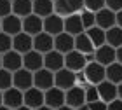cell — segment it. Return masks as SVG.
Segmentation results:
<instances>
[{"label": "cell", "mask_w": 122, "mask_h": 110, "mask_svg": "<svg viewBox=\"0 0 122 110\" xmlns=\"http://www.w3.org/2000/svg\"><path fill=\"white\" fill-rule=\"evenodd\" d=\"M65 31L71 37H77V35L84 33L86 28H84V25H82L80 14H71L68 18H65Z\"/></svg>", "instance_id": "23"}, {"label": "cell", "mask_w": 122, "mask_h": 110, "mask_svg": "<svg viewBox=\"0 0 122 110\" xmlns=\"http://www.w3.org/2000/svg\"><path fill=\"white\" fill-rule=\"evenodd\" d=\"M84 89H86V105L94 103V101H101V100H99L98 87H96V86H86Z\"/></svg>", "instance_id": "34"}, {"label": "cell", "mask_w": 122, "mask_h": 110, "mask_svg": "<svg viewBox=\"0 0 122 110\" xmlns=\"http://www.w3.org/2000/svg\"><path fill=\"white\" fill-rule=\"evenodd\" d=\"M44 103H46L47 107L58 110L59 107L66 105V101H65V91L59 89V87H56V86L51 87L49 91L44 93Z\"/></svg>", "instance_id": "9"}, {"label": "cell", "mask_w": 122, "mask_h": 110, "mask_svg": "<svg viewBox=\"0 0 122 110\" xmlns=\"http://www.w3.org/2000/svg\"><path fill=\"white\" fill-rule=\"evenodd\" d=\"M107 44L112 46L113 49L122 47V28L113 26V28L107 30Z\"/></svg>", "instance_id": "29"}, {"label": "cell", "mask_w": 122, "mask_h": 110, "mask_svg": "<svg viewBox=\"0 0 122 110\" xmlns=\"http://www.w3.org/2000/svg\"><path fill=\"white\" fill-rule=\"evenodd\" d=\"M117 94H119V100H122V84L117 86Z\"/></svg>", "instance_id": "41"}, {"label": "cell", "mask_w": 122, "mask_h": 110, "mask_svg": "<svg viewBox=\"0 0 122 110\" xmlns=\"http://www.w3.org/2000/svg\"><path fill=\"white\" fill-rule=\"evenodd\" d=\"M108 110H122V100H113L112 103H108Z\"/></svg>", "instance_id": "38"}, {"label": "cell", "mask_w": 122, "mask_h": 110, "mask_svg": "<svg viewBox=\"0 0 122 110\" xmlns=\"http://www.w3.org/2000/svg\"><path fill=\"white\" fill-rule=\"evenodd\" d=\"M94 61L103 65L105 68L108 67V65H112L117 61V49H113L112 46H108V44H105V46L98 47L96 51H94Z\"/></svg>", "instance_id": "7"}, {"label": "cell", "mask_w": 122, "mask_h": 110, "mask_svg": "<svg viewBox=\"0 0 122 110\" xmlns=\"http://www.w3.org/2000/svg\"><path fill=\"white\" fill-rule=\"evenodd\" d=\"M2 105H4V93L0 91V107H2Z\"/></svg>", "instance_id": "44"}, {"label": "cell", "mask_w": 122, "mask_h": 110, "mask_svg": "<svg viewBox=\"0 0 122 110\" xmlns=\"http://www.w3.org/2000/svg\"><path fill=\"white\" fill-rule=\"evenodd\" d=\"M4 105L9 108H19L25 105V93L19 91L18 87H10V89L4 91Z\"/></svg>", "instance_id": "11"}, {"label": "cell", "mask_w": 122, "mask_h": 110, "mask_svg": "<svg viewBox=\"0 0 122 110\" xmlns=\"http://www.w3.org/2000/svg\"><path fill=\"white\" fill-rule=\"evenodd\" d=\"M44 68L51 70V72H59L61 68H65V54H61L58 51H51L47 54H44Z\"/></svg>", "instance_id": "16"}, {"label": "cell", "mask_w": 122, "mask_h": 110, "mask_svg": "<svg viewBox=\"0 0 122 110\" xmlns=\"http://www.w3.org/2000/svg\"><path fill=\"white\" fill-rule=\"evenodd\" d=\"M54 51H58L61 54H68L71 51H75V37L68 35L66 31L56 35L54 37Z\"/></svg>", "instance_id": "13"}, {"label": "cell", "mask_w": 122, "mask_h": 110, "mask_svg": "<svg viewBox=\"0 0 122 110\" xmlns=\"http://www.w3.org/2000/svg\"><path fill=\"white\" fill-rule=\"evenodd\" d=\"M12 14L25 19L33 14V0H14L12 2Z\"/></svg>", "instance_id": "25"}, {"label": "cell", "mask_w": 122, "mask_h": 110, "mask_svg": "<svg viewBox=\"0 0 122 110\" xmlns=\"http://www.w3.org/2000/svg\"><path fill=\"white\" fill-rule=\"evenodd\" d=\"M33 51H37L40 54H47V52L54 51V37L46 33V31L35 35L33 37Z\"/></svg>", "instance_id": "10"}, {"label": "cell", "mask_w": 122, "mask_h": 110, "mask_svg": "<svg viewBox=\"0 0 122 110\" xmlns=\"http://www.w3.org/2000/svg\"><path fill=\"white\" fill-rule=\"evenodd\" d=\"M37 110H54V108H51V107H47V105H44V107H40V108H37Z\"/></svg>", "instance_id": "43"}, {"label": "cell", "mask_w": 122, "mask_h": 110, "mask_svg": "<svg viewBox=\"0 0 122 110\" xmlns=\"http://www.w3.org/2000/svg\"><path fill=\"white\" fill-rule=\"evenodd\" d=\"M89 110H108V105L105 101H94V103H89Z\"/></svg>", "instance_id": "37"}, {"label": "cell", "mask_w": 122, "mask_h": 110, "mask_svg": "<svg viewBox=\"0 0 122 110\" xmlns=\"http://www.w3.org/2000/svg\"><path fill=\"white\" fill-rule=\"evenodd\" d=\"M12 14V0H0V19Z\"/></svg>", "instance_id": "35"}, {"label": "cell", "mask_w": 122, "mask_h": 110, "mask_svg": "<svg viewBox=\"0 0 122 110\" xmlns=\"http://www.w3.org/2000/svg\"><path fill=\"white\" fill-rule=\"evenodd\" d=\"M23 68L30 70V72H38L40 68H44V54L37 51H30L23 54Z\"/></svg>", "instance_id": "17"}, {"label": "cell", "mask_w": 122, "mask_h": 110, "mask_svg": "<svg viewBox=\"0 0 122 110\" xmlns=\"http://www.w3.org/2000/svg\"><path fill=\"white\" fill-rule=\"evenodd\" d=\"M58 110H75V108H71V107H68V105H63V107H59Z\"/></svg>", "instance_id": "42"}, {"label": "cell", "mask_w": 122, "mask_h": 110, "mask_svg": "<svg viewBox=\"0 0 122 110\" xmlns=\"http://www.w3.org/2000/svg\"><path fill=\"white\" fill-rule=\"evenodd\" d=\"M115 19H117V26H119V28H122V10L115 14Z\"/></svg>", "instance_id": "39"}, {"label": "cell", "mask_w": 122, "mask_h": 110, "mask_svg": "<svg viewBox=\"0 0 122 110\" xmlns=\"http://www.w3.org/2000/svg\"><path fill=\"white\" fill-rule=\"evenodd\" d=\"M12 2H14V0H12Z\"/></svg>", "instance_id": "50"}, {"label": "cell", "mask_w": 122, "mask_h": 110, "mask_svg": "<svg viewBox=\"0 0 122 110\" xmlns=\"http://www.w3.org/2000/svg\"><path fill=\"white\" fill-rule=\"evenodd\" d=\"M84 77L89 86H98L103 80H107V68L96 61H89L84 68Z\"/></svg>", "instance_id": "2"}, {"label": "cell", "mask_w": 122, "mask_h": 110, "mask_svg": "<svg viewBox=\"0 0 122 110\" xmlns=\"http://www.w3.org/2000/svg\"><path fill=\"white\" fill-rule=\"evenodd\" d=\"M0 31H2V19H0Z\"/></svg>", "instance_id": "49"}, {"label": "cell", "mask_w": 122, "mask_h": 110, "mask_svg": "<svg viewBox=\"0 0 122 110\" xmlns=\"http://www.w3.org/2000/svg\"><path fill=\"white\" fill-rule=\"evenodd\" d=\"M96 26L101 30H110L113 26H117V19H115V12L110 9H101L99 12H96Z\"/></svg>", "instance_id": "19"}, {"label": "cell", "mask_w": 122, "mask_h": 110, "mask_svg": "<svg viewBox=\"0 0 122 110\" xmlns=\"http://www.w3.org/2000/svg\"><path fill=\"white\" fill-rule=\"evenodd\" d=\"M87 65V58L86 54H82L79 51H71L68 54H65V68L71 70L73 73H79V72H84Z\"/></svg>", "instance_id": "5"}, {"label": "cell", "mask_w": 122, "mask_h": 110, "mask_svg": "<svg viewBox=\"0 0 122 110\" xmlns=\"http://www.w3.org/2000/svg\"><path fill=\"white\" fill-rule=\"evenodd\" d=\"M12 84L14 87H18L19 91H28L30 87H33V72L26 68H21L18 72L12 73Z\"/></svg>", "instance_id": "8"}, {"label": "cell", "mask_w": 122, "mask_h": 110, "mask_svg": "<svg viewBox=\"0 0 122 110\" xmlns=\"http://www.w3.org/2000/svg\"><path fill=\"white\" fill-rule=\"evenodd\" d=\"M2 68L9 70V72H18V70L23 68V54L16 52L14 49L9 52H5L2 56Z\"/></svg>", "instance_id": "14"}, {"label": "cell", "mask_w": 122, "mask_h": 110, "mask_svg": "<svg viewBox=\"0 0 122 110\" xmlns=\"http://www.w3.org/2000/svg\"><path fill=\"white\" fill-rule=\"evenodd\" d=\"M107 80L115 84V86L122 84V65L120 63L115 61V63L107 67Z\"/></svg>", "instance_id": "28"}, {"label": "cell", "mask_w": 122, "mask_h": 110, "mask_svg": "<svg viewBox=\"0 0 122 110\" xmlns=\"http://www.w3.org/2000/svg\"><path fill=\"white\" fill-rule=\"evenodd\" d=\"M25 105L31 108V110H37L44 107V91L37 89V87H30L28 91H25Z\"/></svg>", "instance_id": "22"}, {"label": "cell", "mask_w": 122, "mask_h": 110, "mask_svg": "<svg viewBox=\"0 0 122 110\" xmlns=\"http://www.w3.org/2000/svg\"><path fill=\"white\" fill-rule=\"evenodd\" d=\"M0 68H2V54H0Z\"/></svg>", "instance_id": "48"}, {"label": "cell", "mask_w": 122, "mask_h": 110, "mask_svg": "<svg viewBox=\"0 0 122 110\" xmlns=\"http://www.w3.org/2000/svg\"><path fill=\"white\" fill-rule=\"evenodd\" d=\"M54 86L63 91L71 89L73 86H77V73H73L68 68H61L59 72L54 73Z\"/></svg>", "instance_id": "4"}, {"label": "cell", "mask_w": 122, "mask_h": 110, "mask_svg": "<svg viewBox=\"0 0 122 110\" xmlns=\"http://www.w3.org/2000/svg\"><path fill=\"white\" fill-rule=\"evenodd\" d=\"M9 51H12V37L4 33V31H0V54L4 56Z\"/></svg>", "instance_id": "32"}, {"label": "cell", "mask_w": 122, "mask_h": 110, "mask_svg": "<svg viewBox=\"0 0 122 110\" xmlns=\"http://www.w3.org/2000/svg\"><path fill=\"white\" fill-rule=\"evenodd\" d=\"M86 33H87V37L91 38L94 49H98V47H101V46L107 44V31L101 30V28H98V26H92V28L86 30Z\"/></svg>", "instance_id": "27"}, {"label": "cell", "mask_w": 122, "mask_h": 110, "mask_svg": "<svg viewBox=\"0 0 122 110\" xmlns=\"http://www.w3.org/2000/svg\"><path fill=\"white\" fill-rule=\"evenodd\" d=\"M12 49L19 54H26L33 51V37L25 33V31L18 33L16 37H12Z\"/></svg>", "instance_id": "15"}, {"label": "cell", "mask_w": 122, "mask_h": 110, "mask_svg": "<svg viewBox=\"0 0 122 110\" xmlns=\"http://www.w3.org/2000/svg\"><path fill=\"white\" fill-rule=\"evenodd\" d=\"M33 14L46 19L54 14V0H33Z\"/></svg>", "instance_id": "24"}, {"label": "cell", "mask_w": 122, "mask_h": 110, "mask_svg": "<svg viewBox=\"0 0 122 110\" xmlns=\"http://www.w3.org/2000/svg\"><path fill=\"white\" fill-rule=\"evenodd\" d=\"M65 101L71 108H80L86 105V89L82 86H73L71 89L65 91Z\"/></svg>", "instance_id": "6"}, {"label": "cell", "mask_w": 122, "mask_h": 110, "mask_svg": "<svg viewBox=\"0 0 122 110\" xmlns=\"http://www.w3.org/2000/svg\"><path fill=\"white\" fill-rule=\"evenodd\" d=\"M23 31L28 33V35H31V37L42 33L44 31V19L38 18V16H35V14H30L28 18L23 19Z\"/></svg>", "instance_id": "20"}, {"label": "cell", "mask_w": 122, "mask_h": 110, "mask_svg": "<svg viewBox=\"0 0 122 110\" xmlns=\"http://www.w3.org/2000/svg\"><path fill=\"white\" fill-rule=\"evenodd\" d=\"M2 31L10 35V37H16L18 33L23 31V19L18 18V16H14V14L4 18L2 19Z\"/></svg>", "instance_id": "18"}, {"label": "cell", "mask_w": 122, "mask_h": 110, "mask_svg": "<svg viewBox=\"0 0 122 110\" xmlns=\"http://www.w3.org/2000/svg\"><path fill=\"white\" fill-rule=\"evenodd\" d=\"M80 19H82V25H84V28L86 30H89L92 28V26H96V14L91 12V10H80Z\"/></svg>", "instance_id": "31"}, {"label": "cell", "mask_w": 122, "mask_h": 110, "mask_svg": "<svg viewBox=\"0 0 122 110\" xmlns=\"http://www.w3.org/2000/svg\"><path fill=\"white\" fill-rule=\"evenodd\" d=\"M98 94H99V100L105 101L108 105V103H112L113 100H117L119 94H117V86L112 84V82L108 80H103L101 84H98Z\"/></svg>", "instance_id": "21"}, {"label": "cell", "mask_w": 122, "mask_h": 110, "mask_svg": "<svg viewBox=\"0 0 122 110\" xmlns=\"http://www.w3.org/2000/svg\"><path fill=\"white\" fill-rule=\"evenodd\" d=\"M77 110H89V107H87V105H84V107H80V108H77Z\"/></svg>", "instance_id": "46"}, {"label": "cell", "mask_w": 122, "mask_h": 110, "mask_svg": "<svg viewBox=\"0 0 122 110\" xmlns=\"http://www.w3.org/2000/svg\"><path fill=\"white\" fill-rule=\"evenodd\" d=\"M84 10V0H54V14L68 18Z\"/></svg>", "instance_id": "1"}, {"label": "cell", "mask_w": 122, "mask_h": 110, "mask_svg": "<svg viewBox=\"0 0 122 110\" xmlns=\"http://www.w3.org/2000/svg\"><path fill=\"white\" fill-rule=\"evenodd\" d=\"M44 31L52 37H56L65 31V18H61L58 14H51L49 18L44 19Z\"/></svg>", "instance_id": "12"}, {"label": "cell", "mask_w": 122, "mask_h": 110, "mask_svg": "<svg viewBox=\"0 0 122 110\" xmlns=\"http://www.w3.org/2000/svg\"><path fill=\"white\" fill-rule=\"evenodd\" d=\"M105 5H107V9L113 10L115 14L122 10V0H105Z\"/></svg>", "instance_id": "36"}, {"label": "cell", "mask_w": 122, "mask_h": 110, "mask_svg": "<svg viewBox=\"0 0 122 110\" xmlns=\"http://www.w3.org/2000/svg\"><path fill=\"white\" fill-rule=\"evenodd\" d=\"M0 110H12V108H9V107H5V105H2V107H0Z\"/></svg>", "instance_id": "47"}, {"label": "cell", "mask_w": 122, "mask_h": 110, "mask_svg": "<svg viewBox=\"0 0 122 110\" xmlns=\"http://www.w3.org/2000/svg\"><path fill=\"white\" fill-rule=\"evenodd\" d=\"M33 87H37L44 93L54 87V72L47 68H40L38 72H35L33 73Z\"/></svg>", "instance_id": "3"}, {"label": "cell", "mask_w": 122, "mask_h": 110, "mask_svg": "<svg viewBox=\"0 0 122 110\" xmlns=\"http://www.w3.org/2000/svg\"><path fill=\"white\" fill-rule=\"evenodd\" d=\"M105 0H84V9L86 10H91V12H99L101 9H105Z\"/></svg>", "instance_id": "33"}, {"label": "cell", "mask_w": 122, "mask_h": 110, "mask_svg": "<svg viewBox=\"0 0 122 110\" xmlns=\"http://www.w3.org/2000/svg\"><path fill=\"white\" fill-rule=\"evenodd\" d=\"M117 63H120V65H122V47H119V49H117Z\"/></svg>", "instance_id": "40"}, {"label": "cell", "mask_w": 122, "mask_h": 110, "mask_svg": "<svg viewBox=\"0 0 122 110\" xmlns=\"http://www.w3.org/2000/svg\"><path fill=\"white\" fill-rule=\"evenodd\" d=\"M75 51H79V52H82V54H86V56H89V54H94V51H96V49H94V46H92V42H91V38L87 37L86 31L75 37Z\"/></svg>", "instance_id": "26"}, {"label": "cell", "mask_w": 122, "mask_h": 110, "mask_svg": "<svg viewBox=\"0 0 122 110\" xmlns=\"http://www.w3.org/2000/svg\"><path fill=\"white\" fill-rule=\"evenodd\" d=\"M16 110H31V108H28L26 105H23V107H19V108H16Z\"/></svg>", "instance_id": "45"}, {"label": "cell", "mask_w": 122, "mask_h": 110, "mask_svg": "<svg viewBox=\"0 0 122 110\" xmlns=\"http://www.w3.org/2000/svg\"><path fill=\"white\" fill-rule=\"evenodd\" d=\"M10 87H14L12 84V72H9V70L5 68H0V91H7Z\"/></svg>", "instance_id": "30"}]
</instances>
